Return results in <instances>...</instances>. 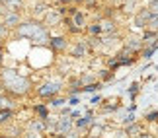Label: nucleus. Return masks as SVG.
Here are the masks:
<instances>
[{"mask_svg":"<svg viewBox=\"0 0 158 138\" xmlns=\"http://www.w3.org/2000/svg\"><path fill=\"white\" fill-rule=\"evenodd\" d=\"M2 23L8 29H16V27H20L22 26V14L20 12H10V14H6L2 18Z\"/></svg>","mask_w":158,"mask_h":138,"instance_id":"nucleus-1","label":"nucleus"},{"mask_svg":"<svg viewBox=\"0 0 158 138\" xmlns=\"http://www.w3.org/2000/svg\"><path fill=\"white\" fill-rule=\"evenodd\" d=\"M150 16H152V12H150L148 8L139 10L137 16H135V27H139V29H147V22H148Z\"/></svg>","mask_w":158,"mask_h":138,"instance_id":"nucleus-2","label":"nucleus"},{"mask_svg":"<svg viewBox=\"0 0 158 138\" xmlns=\"http://www.w3.org/2000/svg\"><path fill=\"white\" fill-rule=\"evenodd\" d=\"M64 10L60 8V10H51L49 14H47V18H45V23L47 26H57V23H60L64 20Z\"/></svg>","mask_w":158,"mask_h":138,"instance_id":"nucleus-3","label":"nucleus"},{"mask_svg":"<svg viewBox=\"0 0 158 138\" xmlns=\"http://www.w3.org/2000/svg\"><path fill=\"white\" fill-rule=\"evenodd\" d=\"M59 84H45V86H41L37 89V95L39 97H53L55 93H59Z\"/></svg>","mask_w":158,"mask_h":138,"instance_id":"nucleus-4","label":"nucleus"},{"mask_svg":"<svg viewBox=\"0 0 158 138\" xmlns=\"http://www.w3.org/2000/svg\"><path fill=\"white\" fill-rule=\"evenodd\" d=\"M100 26H102V33H106V35H115L117 33L115 22L111 20V18H104V20L100 22Z\"/></svg>","mask_w":158,"mask_h":138,"instance_id":"nucleus-5","label":"nucleus"},{"mask_svg":"<svg viewBox=\"0 0 158 138\" xmlns=\"http://www.w3.org/2000/svg\"><path fill=\"white\" fill-rule=\"evenodd\" d=\"M125 47L129 51H133V53H141L143 51V39H135V37H131V39H127L125 41Z\"/></svg>","mask_w":158,"mask_h":138,"instance_id":"nucleus-6","label":"nucleus"},{"mask_svg":"<svg viewBox=\"0 0 158 138\" xmlns=\"http://www.w3.org/2000/svg\"><path fill=\"white\" fill-rule=\"evenodd\" d=\"M86 51H88V43H84V41H80V43H76L74 47H72V57H76V58H80L86 55Z\"/></svg>","mask_w":158,"mask_h":138,"instance_id":"nucleus-7","label":"nucleus"},{"mask_svg":"<svg viewBox=\"0 0 158 138\" xmlns=\"http://www.w3.org/2000/svg\"><path fill=\"white\" fill-rule=\"evenodd\" d=\"M49 41H51V49H53V51L60 53V51L66 49V39H64V37H53V39H49Z\"/></svg>","mask_w":158,"mask_h":138,"instance_id":"nucleus-8","label":"nucleus"},{"mask_svg":"<svg viewBox=\"0 0 158 138\" xmlns=\"http://www.w3.org/2000/svg\"><path fill=\"white\" fill-rule=\"evenodd\" d=\"M70 128H72V121H70V119H60L59 124H57V132L59 134H66Z\"/></svg>","mask_w":158,"mask_h":138,"instance_id":"nucleus-9","label":"nucleus"},{"mask_svg":"<svg viewBox=\"0 0 158 138\" xmlns=\"http://www.w3.org/2000/svg\"><path fill=\"white\" fill-rule=\"evenodd\" d=\"M125 134H129V136H141L143 134V127L139 123H131V124H127Z\"/></svg>","mask_w":158,"mask_h":138,"instance_id":"nucleus-10","label":"nucleus"},{"mask_svg":"<svg viewBox=\"0 0 158 138\" xmlns=\"http://www.w3.org/2000/svg\"><path fill=\"white\" fill-rule=\"evenodd\" d=\"M92 124H94L92 115H86V117H82V119H78V121H76V128H78V130H82V128H90Z\"/></svg>","mask_w":158,"mask_h":138,"instance_id":"nucleus-11","label":"nucleus"},{"mask_svg":"<svg viewBox=\"0 0 158 138\" xmlns=\"http://www.w3.org/2000/svg\"><path fill=\"white\" fill-rule=\"evenodd\" d=\"M86 31L92 35V37H98V35H102V26H100V22H94V23H90V26H86Z\"/></svg>","mask_w":158,"mask_h":138,"instance_id":"nucleus-12","label":"nucleus"},{"mask_svg":"<svg viewBox=\"0 0 158 138\" xmlns=\"http://www.w3.org/2000/svg\"><path fill=\"white\" fill-rule=\"evenodd\" d=\"M70 20H72V23H74V26H78V27H84V14L80 10H76L74 14L70 16Z\"/></svg>","mask_w":158,"mask_h":138,"instance_id":"nucleus-13","label":"nucleus"},{"mask_svg":"<svg viewBox=\"0 0 158 138\" xmlns=\"http://www.w3.org/2000/svg\"><path fill=\"white\" fill-rule=\"evenodd\" d=\"M8 8L10 12H22L23 10V0H8Z\"/></svg>","mask_w":158,"mask_h":138,"instance_id":"nucleus-14","label":"nucleus"},{"mask_svg":"<svg viewBox=\"0 0 158 138\" xmlns=\"http://www.w3.org/2000/svg\"><path fill=\"white\" fill-rule=\"evenodd\" d=\"M147 29H150V31L158 33V14H152V16L148 18V22H147Z\"/></svg>","mask_w":158,"mask_h":138,"instance_id":"nucleus-15","label":"nucleus"},{"mask_svg":"<svg viewBox=\"0 0 158 138\" xmlns=\"http://www.w3.org/2000/svg\"><path fill=\"white\" fill-rule=\"evenodd\" d=\"M94 82H96V76H94V74H82V76H80L82 88H84V86H90V84H94Z\"/></svg>","mask_w":158,"mask_h":138,"instance_id":"nucleus-16","label":"nucleus"},{"mask_svg":"<svg viewBox=\"0 0 158 138\" xmlns=\"http://www.w3.org/2000/svg\"><path fill=\"white\" fill-rule=\"evenodd\" d=\"M12 119V111L10 109H0V124H4L6 121Z\"/></svg>","mask_w":158,"mask_h":138,"instance_id":"nucleus-17","label":"nucleus"},{"mask_svg":"<svg viewBox=\"0 0 158 138\" xmlns=\"http://www.w3.org/2000/svg\"><path fill=\"white\" fill-rule=\"evenodd\" d=\"M102 130H104V128H102L100 124H92V127L88 128V134H90V136H100Z\"/></svg>","mask_w":158,"mask_h":138,"instance_id":"nucleus-18","label":"nucleus"},{"mask_svg":"<svg viewBox=\"0 0 158 138\" xmlns=\"http://www.w3.org/2000/svg\"><path fill=\"white\" fill-rule=\"evenodd\" d=\"M29 128H31V130H37V132H41V130L45 128V123H37V121H33V123H29Z\"/></svg>","mask_w":158,"mask_h":138,"instance_id":"nucleus-19","label":"nucleus"},{"mask_svg":"<svg viewBox=\"0 0 158 138\" xmlns=\"http://www.w3.org/2000/svg\"><path fill=\"white\" fill-rule=\"evenodd\" d=\"M107 66H109V70H115V68H119L121 64H119V61H117V57H115V58H109V61H107Z\"/></svg>","mask_w":158,"mask_h":138,"instance_id":"nucleus-20","label":"nucleus"},{"mask_svg":"<svg viewBox=\"0 0 158 138\" xmlns=\"http://www.w3.org/2000/svg\"><path fill=\"white\" fill-rule=\"evenodd\" d=\"M45 10H47V6H45V4H35V8H33V16H39V14H43Z\"/></svg>","mask_w":158,"mask_h":138,"instance_id":"nucleus-21","label":"nucleus"},{"mask_svg":"<svg viewBox=\"0 0 158 138\" xmlns=\"http://www.w3.org/2000/svg\"><path fill=\"white\" fill-rule=\"evenodd\" d=\"M111 78H113V70H102V80H104V82H107V80H111Z\"/></svg>","mask_w":158,"mask_h":138,"instance_id":"nucleus-22","label":"nucleus"},{"mask_svg":"<svg viewBox=\"0 0 158 138\" xmlns=\"http://www.w3.org/2000/svg\"><path fill=\"white\" fill-rule=\"evenodd\" d=\"M8 107H10V99L0 95V109H8Z\"/></svg>","mask_w":158,"mask_h":138,"instance_id":"nucleus-23","label":"nucleus"},{"mask_svg":"<svg viewBox=\"0 0 158 138\" xmlns=\"http://www.w3.org/2000/svg\"><path fill=\"white\" fill-rule=\"evenodd\" d=\"M8 33H10V29L4 26V23H0V39H6L8 37Z\"/></svg>","mask_w":158,"mask_h":138,"instance_id":"nucleus-24","label":"nucleus"},{"mask_svg":"<svg viewBox=\"0 0 158 138\" xmlns=\"http://www.w3.org/2000/svg\"><path fill=\"white\" fill-rule=\"evenodd\" d=\"M148 10L152 12V14H158V0H150V2H148Z\"/></svg>","mask_w":158,"mask_h":138,"instance_id":"nucleus-25","label":"nucleus"},{"mask_svg":"<svg viewBox=\"0 0 158 138\" xmlns=\"http://www.w3.org/2000/svg\"><path fill=\"white\" fill-rule=\"evenodd\" d=\"M6 14H10V8H8V4L6 2H0V16H6Z\"/></svg>","mask_w":158,"mask_h":138,"instance_id":"nucleus-26","label":"nucleus"},{"mask_svg":"<svg viewBox=\"0 0 158 138\" xmlns=\"http://www.w3.org/2000/svg\"><path fill=\"white\" fill-rule=\"evenodd\" d=\"M35 111H37V113H39V115H41V117H43V121H45V119H47V109H45V107H43V105H37V107H35Z\"/></svg>","mask_w":158,"mask_h":138,"instance_id":"nucleus-27","label":"nucleus"},{"mask_svg":"<svg viewBox=\"0 0 158 138\" xmlns=\"http://www.w3.org/2000/svg\"><path fill=\"white\" fill-rule=\"evenodd\" d=\"M144 119H147L148 123H152V121H158V111H152V113H148V115L144 117Z\"/></svg>","mask_w":158,"mask_h":138,"instance_id":"nucleus-28","label":"nucleus"},{"mask_svg":"<svg viewBox=\"0 0 158 138\" xmlns=\"http://www.w3.org/2000/svg\"><path fill=\"white\" fill-rule=\"evenodd\" d=\"M64 103V99H60V97H51V105H55V107H59V105H63Z\"/></svg>","mask_w":158,"mask_h":138,"instance_id":"nucleus-29","label":"nucleus"},{"mask_svg":"<svg viewBox=\"0 0 158 138\" xmlns=\"http://www.w3.org/2000/svg\"><path fill=\"white\" fill-rule=\"evenodd\" d=\"M78 132H80V130H69V132H66L69 136H64V138H80V134H78Z\"/></svg>","mask_w":158,"mask_h":138,"instance_id":"nucleus-30","label":"nucleus"},{"mask_svg":"<svg viewBox=\"0 0 158 138\" xmlns=\"http://www.w3.org/2000/svg\"><path fill=\"white\" fill-rule=\"evenodd\" d=\"M129 92H131V95H133V97H135V93L139 92V84H133V86H131V89H129Z\"/></svg>","mask_w":158,"mask_h":138,"instance_id":"nucleus-31","label":"nucleus"},{"mask_svg":"<svg viewBox=\"0 0 158 138\" xmlns=\"http://www.w3.org/2000/svg\"><path fill=\"white\" fill-rule=\"evenodd\" d=\"M125 124H131V123H135V117L133 115H129V117H125V121H123Z\"/></svg>","mask_w":158,"mask_h":138,"instance_id":"nucleus-32","label":"nucleus"},{"mask_svg":"<svg viewBox=\"0 0 158 138\" xmlns=\"http://www.w3.org/2000/svg\"><path fill=\"white\" fill-rule=\"evenodd\" d=\"M57 2H59L60 6H66V4H72V0H57Z\"/></svg>","mask_w":158,"mask_h":138,"instance_id":"nucleus-33","label":"nucleus"},{"mask_svg":"<svg viewBox=\"0 0 158 138\" xmlns=\"http://www.w3.org/2000/svg\"><path fill=\"white\" fill-rule=\"evenodd\" d=\"M49 138H64V134H59V132H57V134H53V136H49Z\"/></svg>","mask_w":158,"mask_h":138,"instance_id":"nucleus-34","label":"nucleus"},{"mask_svg":"<svg viewBox=\"0 0 158 138\" xmlns=\"http://www.w3.org/2000/svg\"><path fill=\"white\" fill-rule=\"evenodd\" d=\"M86 0H72V4H84Z\"/></svg>","mask_w":158,"mask_h":138,"instance_id":"nucleus-35","label":"nucleus"},{"mask_svg":"<svg viewBox=\"0 0 158 138\" xmlns=\"http://www.w3.org/2000/svg\"><path fill=\"white\" fill-rule=\"evenodd\" d=\"M84 138H100V136H90V134H88V136H84Z\"/></svg>","mask_w":158,"mask_h":138,"instance_id":"nucleus-36","label":"nucleus"},{"mask_svg":"<svg viewBox=\"0 0 158 138\" xmlns=\"http://www.w3.org/2000/svg\"><path fill=\"white\" fill-rule=\"evenodd\" d=\"M0 2H8V0H0Z\"/></svg>","mask_w":158,"mask_h":138,"instance_id":"nucleus-37","label":"nucleus"},{"mask_svg":"<svg viewBox=\"0 0 158 138\" xmlns=\"http://www.w3.org/2000/svg\"><path fill=\"white\" fill-rule=\"evenodd\" d=\"M0 43H2V39H0Z\"/></svg>","mask_w":158,"mask_h":138,"instance_id":"nucleus-38","label":"nucleus"}]
</instances>
